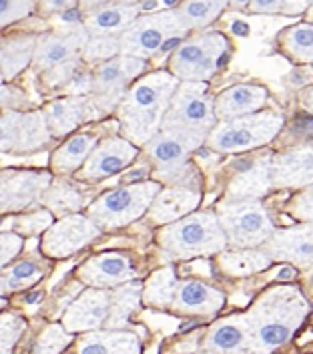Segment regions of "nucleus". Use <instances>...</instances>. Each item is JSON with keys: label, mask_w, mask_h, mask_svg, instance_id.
Here are the masks:
<instances>
[{"label": "nucleus", "mask_w": 313, "mask_h": 354, "mask_svg": "<svg viewBox=\"0 0 313 354\" xmlns=\"http://www.w3.org/2000/svg\"><path fill=\"white\" fill-rule=\"evenodd\" d=\"M137 157L139 145H134L133 141H129L127 137H107L94 147L85 165L77 171V179L94 185L125 171L129 165H133Z\"/></svg>", "instance_id": "15"}, {"label": "nucleus", "mask_w": 313, "mask_h": 354, "mask_svg": "<svg viewBox=\"0 0 313 354\" xmlns=\"http://www.w3.org/2000/svg\"><path fill=\"white\" fill-rule=\"evenodd\" d=\"M175 286H177V282H175L173 272L163 270L151 280L149 290H147V300L153 304H167L175 296Z\"/></svg>", "instance_id": "39"}, {"label": "nucleus", "mask_w": 313, "mask_h": 354, "mask_svg": "<svg viewBox=\"0 0 313 354\" xmlns=\"http://www.w3.org/2000/svg\"><path fill=\"white\" fill-rule=\"evenodd\" d=\"M229 0H183L177 10L191 30H203L221 17Z\"/></svg>", "instance_id": "31"}, {"label": "nucleus", "mask_w": 313, "mask_h": 354, "mask_svg": "<svg viewBox=\"0 0 313 354\" xmlns=\"http://www.w3.org/2000/svg\"><path fill=\"white\" fill-rule=\"evenodd\" d=\"M61 91H63L65 95H72V97L90 95V91H92V73L85 71V68H79V71L74 73V77H72Z\"/></svg>", "instance_id": "46"}, {"label": "nucleus", "mask_w": 313, "mask_h": 354, "mask_svg": "<svg viewBox=\"0 0 313 354\" xmlns=\"http://www.w3.org/2000/svg\"><path fill=\"white\" fill-rule=\"evenodd\" d=\"M215 97H211L205 81H181L173 95L163 129L199 137L207 141L209 133L217 127Z\"/></svg>", "instance_id": "7"}, {"label": "nucleus", "mask_w": 313, "mask_h": 354, "mask_svg": "<svg viewBox=\"0 0 313 354\" xmlns=\"http://www.w3.org/2000/svg\"><path fill=\"white\" fill-rule=\"evenodd\" d=\"M52 139L45 111H2L0 149L2 153H32L46 147Z\"/></svg>", "instance_id": "12"}, {"label": "nucleus", "mask_w": 313, "mask_h": 354, "mask_svg": "<svg viewBox=\"0 0 313 354\" xmlns=\"http://www.w3.org/2000/svg\"><path fill=\"white\" fill-rule=\"evenodd\" d=\"M251 2L253 0H229V6H233V8H237V10H249V6H251Z\"/></svg>", "instance_id": "52"}, {"label": "nucleus", "mask_w": 313, "mask_h": 354, "mask_svg": "<svg viewBox=\"0 0 313 354\" xmlns=\"http://www.w3.org/2000/svg\"><path fill=\"white\" fill-rule=\"evenodd\" d=\"M299 105L313 115V85L312 87H305L299 93Z\"/></svg>", "instance_id": "50"}, {"label": "nucleus", "mask_w": 313, "mask_h": 354, "mask_svg": "<svg viewBox=\"0 0 313 354\" xmlns=\"http://www.w3.org/2000/svg\"><path fill=\"white\" fill-rule=\"evenodd\" d=\"M70 342L67 332H63L61 326H48L43 336L39 338L34 353L32 354H59Z\"/></svg>", "instance_id": "42"}, {"label": "nucleus", "mask_w": 313, "mask_h": 354, "mask_svg": "<svg viewBox=\"0 0 313 354\" xmlns=\"http://www.w3.org/2000/svg\"><path fill=\"white\" fill-rule=\"evenodd\" d=\"M43 111L52 137H65L74 129H79L81 125L101 117V111L94 105L90 95H83V97L67 95L50 101Z\"/></svg>", "instance_id": "19"}, {"label": "nucleus", "mask_w": 313, "mask_h": 354, "mask_svg": "<svg viewBox=\"0 0 313 354\" xmlns=\"http://www.w3.org/2000/svg\"><path fill=\"white\" fill-rule=\"evenodd\" d=\"M273 159L275 155L263 149L259 153L245 155L231 163L225 185V198H263L271 189H275Z\"/></svg>", "instance_id": "13"}, {"label": "nucleus", "mask_w": 313, "mask_h": 354, "mask_svg": "<svg viewBox=\"0 0 313 354\" xmlns=\"http://www.w3.org/2000/svg\"><path fill=\"white\" fill-rule=\"evenodd\" d=\"M52 223H54V214L45 207V209H34L30 214L14 216L10 221L4 218V221H2V232H6L12 225V230L21 232L24 236H37L41 232H46Z\"/></svg>", "instance_id": "34"}, {"label": "nucleus", "mask_w": 313, "mask_h": 354, "mask_svg": "<svg viewBox=\"0 0 313 354\" xmlns=\"http://www.w3.org/2000/svg\"><path fill=\"white\" fill-rule=\"evenodd\" d=\"M77 2L81 0H39V8L43 15H54V12L70 10Z\"/></svg>", "instance_id": "48"}, {"label": "nucleus", "mask_w": 313, "mask_h": 354, "mask_svg": "<svg viewBox=\"0 0 313 354\" xmlns=\"http://www.w3.org/2000/svg\"><path fill=\"white\" fill-rule=\"evenodd\" d=\"M81 63H83V59L77 57V59H70V61H65V63H61V65L52 66V68L45 71V73H43L45 85L48 88H63L68 81L74 77V73L81 68Z\"/></svg>", "instance_id": "41"}, {"label": "nucleus", "mask_w": 313, "mask_h": 354, "mask_svg": "<svg viewBox=\"0 0 313 354\" xmlns=\"http://www.w3.org/2000/svg\"><path fill=\"white\" fill-rule=\"evenodd\" d=\"M121 53H123L121 50V37L101 35V37H90L81 59L89 65H103L114 57H119Z\"/></svg>", "instance_id": "35"}, {"label": "nucleus", "mask_w": 313, "mask_h": 354, "mask_svg": "<svg viewBox=\"0 0 313 354\" xmlns=\"http://www.w3.org/2000/svg\"><path fill=\"white\" fill-rule=\"evenodd\" d=\"M139 353V342L133 334H97L85 338L81 344L79 354H137Z\"/></svg>", "instance_id": "32"}, {"label": "nucleus", "mask_w": 313, "mask_h": 354, "mask_svg": "<svg viewBox=\"0 0 313 354\" xmlns=\"http://www.w3.org/2000/svg\"><path fill=\"white\" fill-rule=\"evenodd\" d=\"M287 209L295 220L313 221V185H307L299 194H295Z\"/></svg>", "instance_id": "43"}, {"label": "nucleus", "mask_w": 313, "mask_h": 354, "mask_svg": "<svg viewBox=\"0 0 313 354\" xmlns=\"http://www.w3.org/2000/svg\"><path fill=\"white\" fill-rule=\"evenodd\" d=\"M94 133H77L70 139H67L54 153L50 155V169L57 176H70L77 174L85 161L89 159L90 153L94 151L97 143Z\"/></svg>", "instance_id": "28"}, {"label": "nucleus", "mask_w": 313, "mask_h": 354, "mask_svg": "<svg viewBox=\"0 0 313 354\" xmlns=\"http://www.w3.org/2000/svg\"><path fill=\"white\" fill-rule=\"evenodd\" d=\"M275 187L303 189L313 185V143L291 147L273 159Z\"/></svg>", "instance_id": "21"}, {"label": "nucleus", "mask_w": 313, "mask_h": 354, "mask_svg": "<svg viewBox=\"0 0 313 354\" xmlns=\"http://www.w3.org/2000/svg\"><path fill=\"white\" fill-rule=\"evenodd\" d=\"M223 304V294L201 282H185L177 290L175 306L185 312H215Z\"/></svg>", "instance_id": "30"}, {"label": "nucleus", "mask_w": 313, "mask_h": 354, "mask_svg": "<svg viewBox=\"0 0 313 354\" xmlns=\"http://www.w3.org/2000/svg\"><path fill=\"white\" fill-rule=\"evenodd\" d=\"M191 28L183 21L177 8L156 10L139 17L121 35L123 55L139 59H159L165 53H173L187 37Z\"/></svg>", "instance_id": "3"}, {"label": "nucleus", "mask_w": 313, "mask_h": 354, "mask_svg": "<svg viewBox=\"0 0 313 354\" xmlns=\"http://www.w3.org/2000/svg\"><path fill=\"white\" fill-rule=\"evenodd\" d=\"M52 177L46 171L2 169L0 176V212L2 216L21 214L34 205H41Z\"/></svg>", "instance_id": "14"}, {"label": "nucleus", "mask_w": 313, "mask_h": 354, "mask_svg": "<svg viewBox=\"0 0 313 354\" xmlns=\"http://www.w3.org/2000/svg\"><path fill=\"white\" fill-rule=\"evenodd\" d=\"M307 306L303 298L291 288H279L269 292L253 310V336L257 346L271 351L287 342L295 326L303 320Z\"/></svg>", "instance_id": "6"}, {"label": "nucleus", "mask_w": 313, "mask_h": 354, "mask_svg": "<svg viewBox=\"0 0 313 354\" xmlns=\"http://www.w3.org/2000/svg\"><path fill=\"white\" fill-rule=\"evenodd\" d=\"M205 141L193 135L177 131H161L145 145V153L153 165V177L165 185L199 187V174L191 163V153Z\"/></svg>", "instance_id": "5"}, {"label": "nucleus", "mask_w": 313, "mask_h": 354, "mask_svg": "<svg viewBox=\"0 0 313 354\" xmlns=\"http://www.w3.org/2000/svg\"><path fill=\"white\" fill-rule=\"evenodd\" d=\"M41 276H43V270L34 260H24V262L14 264L12 268H4L2 270V294L17 290V288L30 286Z\"/></svg>", "instance_id": "37"}, {"label": "nucleus", "mask_w": 313, "mask_h": 354, "mask_svg": "<svg viewBox=\"0 0 313 354\" xmlns=\"http://www.w3.org/2000/svg\"><path fill=\"white\" fill-rule=\"evenodd\" d=\"M201 203V189L191 185H167L156 194L147 218L156 225H167L193 214Z\"/></svg>", "instance_id": "20"}, {"label": "nucleus", "mask_w": 313, "mask_h": 354, "mask_svg": "<svg viewBox=\"0 0 313 354\" xmlns=\"http://www.w3.org/2000/svg\"><path fill=\"white\" fill-rule=\"evenodd\" d=\"M305 19H307L310 22H313V6L307 10V12H305Z\"/></svg>", "instance_id": "54"}, {"label": "nucleus", "mask_w": 313, "mask_h": 354, "mask_svg": "<svg viewBox=\"0 0 313 354\" xmlns=\"http://www.w3.org/2000/svg\"><path fill=\"white\" fill-rule=\"evenodd\" d=\"M39 35H6L2 37L0 48V77L2 83L19 77L26 66L34 61V50Z\"/></svg>", "instance_id": "26"}, {"label": "nucleus", "mask_w": 313, "mask_h": 354, "mask_svg": "<svg viewBox=\"0 0 313 354\" xmlns=\"http://www.w3.org/2000/svg\"><path fill=\"white\" fill-rule=\"evenodd\" d=\"M101 236V227L89 214H72L54 221L43 236V252L48 258H67Z\"/></svg>", "instance_id": "16"}, {"label": "nucleus", "mask_w": 313, "mask_h": 354, "mask_svg": "<svg viewBox=\"0 0 313 354\" xmlns=\"http://www.w3.org/2000/svg\"><path fill=\"white\" fill-rule=\"evenodd\" d=\"M247 344V332L243 324H235V320H227L223 324H219L213 334L209 336V346L215 353L229 354L243 351Z\"/></svg>", "instance_id": "33"}, {"label": "nucleus", "mask_w": 313, "mask_h": 354, "mask_svg": "<svg viewBox=\"0 0 313 354\" xmlns=\"http://www.w3.org/2000/svg\"><path fill=\"white\" fill-rule=\"evenodd\" d=\"M179 83L171 71H155L139 77L117 109L123 137L145 147L163 129Z\"/></svg>", "instance_id": "1"}, {"label": "nucleus", "mask_w": 313, "mask_h": 354, "mask_svg": "<svg viewBox=\"0 0 313 354\" xmlns=\"http://www.w3.org/2000/svg\"><path fill=\"white\" fill-rule=\"evenodd\" d=\"M34 12V0H0V24L6 28L8 24L23 21Z\"/></svg>", "instance_id": "40"}, {"label": "nucleus", "mask_w": 313, "mask_h": 354, "mask_svg": "<svg viewBox=\"0 0 313 354\" xmlns=\"http://www.w3.org/2000/svg\"><path fill=\"white\" fill-rule=\"evenodd\" d=\"M269 101L267 88L261 85L241 83L223 88L215 97V115L219 121H231L243 115H251L261 111Z\"/></svg>", "instance_id": "23"}, {"label": "nucleus", "mask_w": 313, "mask_h": 354, "mask_svg": "<svg viewBox=\"0 0 313 354\" xmlns=\"http://www.w3.org/2000/svg\"><path fill=\"white\" fill-rule=\"evenodd\" d=\"M261 250L273 260H287L299 270L313 274V221L275 230Z\"/></svg>", "instance_id": "18"}, {"label": "nucleus", "mask_w": 313, "mask_h": 354, "mask_svg": "<svg viewBox=\"0 0 313 354\" xmlns=\"http://www.w3.org/2000/svg\"><path fill=\"white\" fill-rule=\"evenodd\" d=\"M231 48L229 39L219 30L187 37L169 55V71L179 81H209Z\"/></svg>", "instance_id": "10"}, {"label": "nucleus", "mask_w": 313, "mask_h": 354, "mask_svg": "<svg viewBox=\"0 0 313 354\" xmlns=\"http://www.w3.org/2000/svg\"><path fill=\"white\" fill-rule=\"evenodd\" d=\"M139 300V286H125L117 290L111 296V312H109V324L121 326L133 312L134 304Z\"/></svg>", "instance_id": "38"}, {"label": "nucleus", "mask_w": 313, "mask_h": 354, "mask_svg": "<svg viewBox=\"0 0 313 354\" xmlns=\"http://www.w3.org/2000/svg\"><path fill=\"white\" fill-rule=\"evenodd\" d=\"M156 242L171 258H197L219 254L229 245L217 212H193L159 230Z\"/></svg>", "instance_id": "2"}, {"label": "nucleus", "mask_w": 313, "mask_h": 354, "mask_svg": "<svg viewBox=\"0 0 313 354\" xmlns=\"http://www.w3.org/2000/svg\"><path fill=\"white\" fill-rule=\"evenodd\" d=\"M285 117L277 111L261 109L231 121H219L205 145L215 153H249L263 149L283 129Z\"/></svg>", "instance_id": "4"}, {"label": "nucleus", "mask_w": 313, "mask_h": 354, "mask_svg": "<svg viewBox=\"0 0 313 354\" xmlns=\"http://www.w3.org/2000/svg\"><path fill=\"white\" fill-rule=\"evenodd\" d=\"M285 0H253L249 12L253 15H281Z\"/></svg>", "instance_id": "47"}, {"label": "nucleus", "mask_w": 313, "mask_h": 354, "mask_svg": "<svg viewBox=\"0 0 313 354\" xmlns=\"http://www.w3.org/2000/svg\"><path fill=\"white\" fill-rule=\"evenodd\" d=\"M89 39V30L85 28L83 22L67 26L65 30L39 35V43H37L32 65H34L37 71L45 73L48 68L61 65L65 61L77 59V57L83 55Z\"/></svg>", "instance_id": "17"}, {"label": "nucleus", "mask_w": 313, "mask_h": 354, "mask_svg": "<svg viewBox=\"0 0 313 354\" xmlns=\"http://www.w3.org/2000/svg\"><path fill=\"white\" fill-rule=\"evenodd\" d=\"M92 196V185L85 183L81 179H70V177H54L50 187L45 192L41 205L50 209L54 218H65L79 214L85 205H90Z\"/></svg>", "instance_id": "22"}, {"label": "nucleus", "mask_w": 313, "mask_h": 354, "mask_svg": "<svg viewBox=\"0 0 313 354\" xmlns=\"http://www.w3.org/2000/svg\"><path fill=\"white\" fill-rule=\"evenodd\" d=\"M107 2H111V0H81V6L89 8V10H94V8H99V6H103Z\"/></svg>", "instance_id": "51"}, {"label": "nucleus", "mask_w": 313, "mask_h": 354, "mask_svg": "<svg viewBox=\"0 0 313 354\" xmlns=\"http://www.w3.org/2000/svg\"><path fill=\"white\" fill-rule=\"evenodd\" d=\"M143 10H145L143 4H123V2L111 0L90 10L83 24L89 30L90 37H101V35L121 37L141 17Z\"/></svg>", "instance_id": "24"}, {"label": "nucleus", "mask_w": 313, "mask_h": 354, "mask_svg": "<svg viewBox=\"0 0 313 354\" xmlns=\"http://www.w3.org/2000/svg\"><path fill=\"white\" fill-rule=\"evenodd\" d=\"M23 250V238L14 232H2L0 234V264L6 268L8 262H12Z\"/></svg>", "instance_id": "44"}, {"label": "nucleus", "mask_w": 313, "mask_h": 354, "mask_svg": "<svg viewBox=\"0 0 313 354\" xmlns=\"http://www.w3.org/2000/svg\"><path fill=\"white\" fill-rule=\"evenodd\" d=\"M114 2H123V4H143L145 0H114Z\"/></svg>", "instance_id": "53"}, {"label": "nucleus", "mask_w": 313, "mask_h": 354, "mask_svg": "<svg viewBox=\"0 0 313 354\" xmlns=\"http://www.w3.org/2000/svg\"><path fill=\"white\" fill-rule=\"evenodd\" d=\"M251 248L233 252V254H225L221 256V266L231 274H251L255 270H261L271 262L265 252H249Z\"/></svg>", "instance_id": "36"}, {"label": "nucleus", "mask_w": 313, "mask_h": 354, "mask_svg": "<svg viewBox=\"0 0 313 354\" xmlns=\"http://www.w3.org/2000/svg\"><path fill=\"white\" fill-rule=\"evenodd\" d=\"M81 276L92 286L107 288L129 280L133 276V266L123 254H101L83 266Z\"/></svg>", "instance_id": "27"}, {"label": "nucleus", "mask_w": 313, "mask_h": 354, "mask_svg": "<svg viewBox=\"0 0 313 354\" xmlns=\"http://www.w3.org/2000/svg\"><path fill=\"white\" fill-rule=\"evenodd\" d=\"M23 328L24 322L21 318L4 314V318H2V354H8L10 346L19 340Z\"/></svg>", "instance_id": "45"}, {"label": "nucleus", "mask_w": 313, "mask_h": 354, "mask_svg": "<svg viewBox=\"0 0 313 354\" xmlns=\"http://www.w3.org/2000/svg\"><path fill=\"white\" fill-rule=\"evenodd\" d=\"M145 66H147L145 59L123 55V53L103 65L94 66L90 97L101 111V115H109L119 109L121 101L127 97L134 81L143 75Z\"/></svg>", "instance_id": "11"}, {"label": "nucleus", "mask_w": 313, "mask_h": 354, "mask_svg": "<svg viewBox=\"0 0 313 354\" xmlns=\"http://www.w3.org/2000/svg\"><path fill=\"white\" fill-rule=\"evenodd\" d=\"M217 216L227 234V242L237 250L259 248L275 234L273 220L259 198H223L217 205Z\"/></svg>", "instance_id": "9"}, {"label": "nucleus", "mask_w": 313, "mask_h": 354, "mask_svg": "<svg viewBox=\"0 0 313 354\" xmlns=\"http://www.w3.org/2000/svg\"><path fill=\"white\" fill-rule=\"evenodd\" d=\"M312 6L313 0H285V4L281 8V15L283 17H297V15L307 12Z\"/></svg>", "instance_id": "49"}, {"label": "nucleus", "mask_w": 313, "mask_h": 354, "mask_svg": "<svg viewBox=\"0 0 313 354\" xmlns=\"http://www.w3.org/2000/svg\"><path fill=\"white\" fill-rule=\"evenodd\" d=\"M161 181H137L121 185L90 201L89 214L101 230H117L143 218L163 189Z\"/></svg>", "instance_id": "8"}, {"label": "nucleus", "mask_w": 313, "mask_h": 354, "mask_svg": "<svg viewBox=\"0 0 313 354\" xmlns=\"http://www.w3.org/2000/svg\"><path fill=\"white\" fill-rule=\"evenodd\" d=\"M277 44L293 63L313 65V22H299L281 30Z\"/></svg>", "instance_id": "29"}, {"label": "nucleus", "mask_w": 313, "mask_h": 354, "mask_svg": "<svg viewBox=\"0 0 313 354\" xmlns=\"http://www.w3.org/2000/svg\"><path fill=\"white\" fill-rule=\"evenodd\" d=\"M111 312V294L101 290L85 292L65 316L68 330H90L105 324V318Z\"/></svg>", "instance_id": "25"}]
</instances>
